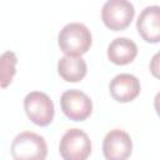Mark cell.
Here are the masks:
<instances>
[{"label": "cell", "instance_id": "7a4b0ae2", "mask_svg": "<svg viewBox=\"0 0 160 160\" xmlns=\"http://www.w3.org/2000/svg\"><path fill=\"white\" fill-rule=\"evenodd\" d=\"M10 154L14 160H45L48 144L41 135L32 131H22L14 138Z\"/></svg>", "mask_w": 160, "mask_h": 160}, {"label": "cell", "instance_id": "5bb4252c", "mask_svg": "<svg viewBox=\"0 0 160 160\" xmlns=\"http://www.w3.org/2000/svg\"><path fill=\"white\" fill-rule=\"evenodd\" d=\"M154 108H155L156 114L160 116V91L155 95V99H154Z\"/></svg>", "mask_w": 160, "mask_h": 160}, {"label": "cell", "instance_id": "ba28073f", "mask_svg": "<svg viewBox=\"0 0 160 160\" xmlns=\"http://www.w3.org/2000/svg\"><path fill=\"white\" fill-rule=\"evenodd\" d=\"M136 29L144 41L155 44L160 41V6H146L136 20Z\"/></svg>", "mask_w": 160, "mask_h": 160}, {"label": "cell", "instance_id": "7c38bea8", "mask_svg": "<svg viewBox=\"0 0 160 160\" xmlns=\"http://www.w3.org/2000/svg\"><path fill=\"white\" fill-rule=\"evenodd\" d=\"M18 62L16 55L12 51H5L0 59V70H1V88H6L16 72L15 65Z\"/></svg>", "mask_w": 160, "mask_h": 160}, {"label": "cell", "instance_id": "277c9868", "mask_svg": "<svg viewBox=\"0 0 160 160\" xmlns=\"http://www.w3.org/2000/svg\"><path fill=\"white\" fill-rule=\"evenodd\" d=\"M24 110L26 116L39 126L51 124L55 114L54 102L42 91H31L24 98Z\"/></svg>", "mask_w": 160, "mask_h": 160}, {"label": "cell", "instance_id": "4fadbf2b", "mask_svg": "<svg viewBox=\"0 0 160 160\" xmlns=\"http://www.w3.org/2000/svg\"><path fill=\"white\" fill-rule=\"evenodd\" d=\"M150 72L154 78L160 80V51H158L150 60Z\"/></svg>", "mask_w": 160, "mask_h": 160}, {"label": "cell", "instance_id": "30bf717a", "mask_svg": "<svg viewBox=\"0 0 160 160\" xmlns=\"http://www.w3.org/2000/svg\"><path fill=\"white\" fill-rule=\"evenodd\" d=\"M138 55L136 44L128 38H116L108 46V58L115 65L130 64Z\"/></svg>", "mask_w": 160, "mask_h": 160}, {"label": "cell", "instance_id": "8992f818", "mask_svg": "<svg viewBox=\"0 0 160 160\" xmlns=\"http://www.w3.org/2000/svg\"><path fill=\"white\" fill-rule=\"evenodd\" d=\"M60 106L62 112L74 121L86 120L92 111L91 99L78 89H70L62 92L60 98Z\"/></svg>", "mask_w": 160, "mask_h": 160}, {"label": "cell", "instance_id": "8fae6325", "mask_svg": "<svg viewBox=\"0 0 160 160\" xmlns=\"http://www.w3.org/2000/svg\"><path fill=\"white\" fill-rule=\"evenodd\" d=\"M88 65L81 56L65 55L58 61V72L68 82H78L84 79Z\"/></svg>", "mask_w": 160, "mask_h": 160}, {"label": "cell", "instance_id": "52a82bcc", "mask_svg": "<svg viewBox=\"0 0 160 160\" xmlns=\"http://www.w3.org/2000/svg\"><path fill=\"white\" fill-rule=\"evenodd\" d=\"M132 151L130 135L120 129L110 130L102 141V154L106 160H128Z\"/></svg>", "mask_w": 160, "mask_h": 160}, {"label": "cell", "instance_id": "9c48e42d", "mask_svg": "<svg viewBox=\"0 0 160 160\" xmlns=\"http://www.w3.org/2000/svg\"><path fill=\"white\" fill-rule=\"evenodd\" d=\"M141 86L139 79L128 72H121L112 78L109 84L110 95L119 102H129L138 98Z\"/></svg>", "mask_w": 160, "mask_h": 160}, {"label": "cell", "instance_id": "3957f363", "mask_svg": "<svg viewBox=\"0 0 160 160\" xmlns=\"http://www.w3.org/2000/svg\"><path fill=\"white\" fill-rule=\"evenodd\" d=\"M59 151L64 160H86L91 154V141L80 129H69L61 138Z\"/></svg>", "mask_w": 160, "mask_h": 160}, {"label": "cell", "instance_id": "6da1fadb", "mask_svg": "<svg viewBox=\"0 0 160 160\" xmlns=\"http://www.w3.org/2000/svg\"><path fill=\"white\" fill-rule=\"evenodd\" d=\"M58 44L65 55L81 56L90 49L92 36L88 26L84 24L69 22L60 30L58 35Z\"/></svg>", "mask_w": 160, "mask_h": 160}, {"label": "cell", "instance_id": "5b68a950", "mask_svg": "<svg viewBox=\"0 0 160 160\" xmlns=\"http://www.w3.org/2000/svg\"><path fill=\"white\" fill-rule=\"evenodd\" d=\"M135 9L126 0H109L101 9V20L112 31L125 30L134 19Z\"/></svg>", "mask_w": 160, "mask_h": 160}]
</instances>
